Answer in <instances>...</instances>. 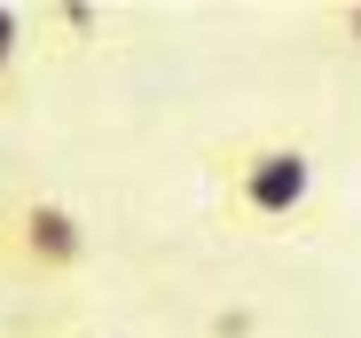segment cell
Returning <instances> with one entry per match:
<instances>
[{
  "mask_svg": "<svg viewBox=\"0 0 361 338\" xmlns=\"http://www.w3.org/2000/svg\"><path fill=\"white\" fill-rule=\"evenodd\" d=\"M16 64H24V16L8 8V0H0V87L16 79Z\"/></svg>",
  "mask_w": 361,
  "mask_h": 338,
  "instance_id": "cell-3",
  "label": "cell"
},
{
  "mask_svg": "<svg viewBox=\"0 0 361 338\" xmlns=\"http://www.w3.org/2000/svg\"><path fill=\"white\" fill-rule=\"evenodd\" d=\"M228 205L259 220V229H283L314 205V157L298 142H252L228 157Z\"/></svg>",
  "mask_w": 361,
  "mask_h": 338,
  "instance_id": "cell-1",
  "label": "cell"
},
{
  "mask_svg": "<svg viewBox=\"0 0 361 338\" xmlns=\"http://www.w3.org/2000/svg\"><path fill=\"white\" fill-rule=\"evenodd\" d=\"M338 24H345V32H361V8H345V16H338Z\"/></svg>",
  "mask_w": 361,
  "mask_h": 338,
  "instance_id": "cell-4",
  "label": "cell"
},
{
  "mask_svg": "<svg viewBox=\"0 0 361 338\" xmlns=\"http://www.w3.org/2000/svg\"><path fill=\"white\" fill-rule=\"evenodd\" d=\"M0 236H8L16 267H32V275H71V267L87 260V220H79L63 197H32V205H16V220H8Z\"/></svg>",
  "mask_w": 361,
  "mask_h": 338,
  "instance_id": "cell-2",
  "label": "cell"
}]
</instances>
